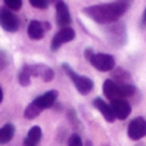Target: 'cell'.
Here are the masks:
<instances>
[{"label":"cell","mask_w":146,"mask_h":146,"mask_svg":"<svg viewBox=\"0 0 146 146\" xmlns=\"http://www.w3.org/2000/svg\"><path fill=\"white\" fill-rule=\"evenodd\" d=\"M56 23L60 28H67L72 23V17L69 13V8L66 1H56Z\"/></svg>","instance_id":"cell-10"},{"label":"cell","mask_w":146,"mask_h":146,"mask_svg":"<svg viewBox=\"0 0 146 146\" xmlns=\"http://www.w3.org/2000/svg\"><path fill=\"white\" fill-rule=\"evenodd\" d=\"M0 26L7 32L14 33L19 28V18L8 8H0Z\"/></svg>","instance_id":"cell-6"},{"label":"cell","mask_w":146,"mask_h":146,"mask_svg":"<svg viewBox=\"0 0 146 146\" xmlns=\"http://www.w3.org/2000/svg\"><path fill=\"white\" fill-rule=\"evenodd\" d=\"M92 105L95 106L99 111H100V114L106 119V122L113 123V122L115 121V117H114V113H113V110H111L110 104L105 103V101H104V99L95 98V99H94V101H92Z\"/></svg>","instance_id":"cell-13"},{"label":"cell","mask_w":146,"mask_h":146,"mask_svg":"<svg viewBox=\"0 0 146 146\" xmlns=\"http://www.w3.org/2000/svg\"><path fill=\"white\" fill-rule=\"evenodd\" d=\"M45 27L41 22L36 19H32L30 23H28V27H27V33H28V37L31 40H41L45 35Z\"/></svg>","instance_id":"cell-14"},{"label":"cell","mask_w":146,"mask_h":146,"mask_svg":"<svg viewBox=\"0 0 146 146\" xmlns=\"http://www.w3.org/2000/svg\"><path fill=\"white\" fill-rule=\"evenodd\" d=\"M31 76L36 78H40L44 82H50L54 78V71L46 64H31L30 66Z\"/></svg>","instance_id":"cell-11"},{"label":"cell","mask_w":146,"mask_h":146,"mask_svg":"<svg viewBox=\"0 0 146 146\" xmlns=\"http://www.w3.org/2000/svg\"><path fill=\"white\" fill-rule=\"evenodd\" d=\"M137 88L133 85H118L113 80H105L103 83V92L108 100H118V99L131 98L136 94Z\"/></svg>","instance_id":"cell-2"},{"label":"cell","mask_w":146,"mask_h":146,"mask_svg":"<svg viewBox=\"0 0 146 146\" xmlns=\"http://www.w3.org/2000/svg\"><path fill=\"white\" fill-rule=\"evenodd\" d=\"M41 111H42V110H41V109L32 101V103H30L27 106H26V109H25V118L31 119V121H32V119L37 118V117L40 115Z\"/></svg>","instance_id":"cell-19"},{"label":"cell","mask_w":146,"mask_h":146,"mask_svg":"<svg viewBox=\"0 0 146 146\" xmlns=\"http://www.w3.org/2000/svg\"><path fill=\"white\" fill-rule=\"evenodd\" d=\"M113 78V81L118 85H128V81H131V74L123 68H114Z\"/></svg>","instance_id":"cell-18"},{"label":"cell","mask_w":146,"mask_h":146,"mask_svg":"<svg viewBox=\"0 0 146 146\" xmlns=\"http://www.w3.org/2000/svg\"><path fill=\"white\" fill-rule=\"evenodd\" d=\"M68 146H83L82 139L78 133H73L68 139Z\"/></svg>","instance_id":"cell-22"},{"label":"cell","mask_w":146,"mask_h":146,"mask_svg":"<svg viewBox=\"0 0 146 146\" xmlns=\"http://www.w3.org/2000/svg\"><path fill=\"white\" fill-rule=\"evenodd\" d=\"M31 71H30V64H23L21 67L19 72H18V83L23 87H27L31 83Z\"/></svg>","instance_id":"cell-17"},{"label":"cell","mask_w":146,"mask_h":146,"mask_svg":"<svg viewBox=\"0 0 146 146\" xmlns=\"http://www.w3.org/2000/svg\"><path fill=\"white\" fill-rule=\"evenodd\" d=\"M15 127L12 123H7L0 127V145H5L14 137Z\"/></svg>","instance_id":"cell-16"},{"label":"cell","mask_w":146,"mask_h":146,"mask_svg":"<svg viewBox=\"0 0 146 146\" xmlns=\"http://www.w3.org/2000/svg\"><path fill=\"white\" fill-rule=\"evenodd\" d=\"M3 99H4V91H3L1 86H0V104L3 103Z\"/></svg>","instance_id":"cell-26"},{"label":"cell","mask_w":146,"mask_h":146,"mask_svg":"<svg viewBox=\"0 0 146 146\" xmlns=\"http://www.w3.org/2000/svg\"><path fill=\"white\" fill-rule=\"evenodd\" d=\"M67 117H68V121L71 122L73 129H74L76 132H78V129L82 128V124H81V122H80V119H78L77 114H76L74 109H69L68 113H67Z\"/></svg>","instance_id":"cell-20"},{"label":"cell","mask_w":146,"mask_h":146,"mask_svg":"<svg viewBox=\"0 0 146 146\" xmlns=\"http://www.w3.org/2000/svg\"><path fill=\"white\" fill-rule=\"evenodd\" d=\"M56 99H58V91L56 90H49L45 94L37 96V98L33 100V103L41 109V110H45V109H50L54 106V104L56 103Z\"/></svg>","instance_id":"cell-12"},{"label":"cell","mask_w":146,"mask_h":146,"mask_svg":"<svg viewBox=\"0 0 146 146\" xmlns=\"http://www.w3.org/2000/svg\"><path fill=\"white\" fill-rule=\"evenodd\" d=\"M127 133L128 137L133 141L141 140L142 137L146 136V119L142 117H137V118L132 119L128 124L127 128Z\"/></svg>","instance_id":"cell-8"},{"label":"cell","mask_w":146,"mask_h":146,"mask_svg":"<svg viewBox=\"0 0 146 146\" xmlns=\"http://www.w3.org/2000/svg\"><path fill=\"white\" fill-rule=\"evenodd\" d=\"M62 68L66 72V74L71 78V81L74 83L77 91L81 95H88V94L92 91L94 88V81L90 77H86V76H81L78 73L74 72V69L72 68L69 64L63 63L62 64Z\"/></svg>","instance_id":"cell-4"},{"label":"cell","mask_w":146,"mask_h":146,"mask_svg":"<svg viewBox=\"0 0 146 146\" xmlns=\"http://www.w3.org/2000/svg\"><path fill=\"white\" fill-rule=\"evenodd\" d=\"M85 56L91 66L100 72H110L115 68V59L110 54L94 53L92 49H86Z\"/></svg>","instance_id":"cell-3"},{"label":"cell","mask_w":146,"mask_h":146,"mask_svg":"<svg viewBox=\"0 0 146 146\" xmlns=\"http://www.w3.org/2000/svg\"><path fill=\"white\" fill-rule=\"evenodd\" d=\"M9 60H10L9 55H8L4 50H0V71H3V69L9 64Z\"/></svg>","instance_id":"cell-24"},{"label":"cell","mask_w":146,"mask_h":146,"mask_svg":"<svg viewBox=\"0 0 146 146\" xmlns=\"http://www.w3.org/2000/svg\"><path fill=\"white\" fill-rule=\"evenodd\" d=\"M85 146H92V144H91L90 141H87V142H86V145H85Z\"/></svg>","instance_id":"cell-27"},{"label":"cell","mask_w":146,"mask_h":146,"mask_svg":"<svg viewBox=\"0 0 146 146\" xmlns=\"http://www.w3.org/2000/svg\"><path fill=\"white\" fill-rule=\"evenodd\" d=\"M141 26L142 27H146V8H145L144 13H142V15H141Z\"/></svg>","instance_id":"cell-25"},{"label":"cell","mask_w":146,"mask_h":146,"mask_svg":"<svg viewBox=\"0 0 146 146\" xmlns=\"http://www.w3.org/2000/svg\"><path fill=\"white\" fill-rule=\"evenodd\" d=\"M129 1H115L106 4L91 5L82 9V13L99 25H113L128 10Z\"/></svg>","instance_id":"cell-1"},{"label":"cell","mask_w":146,"mask_h":146,"mask_svg":"<svg viewBox=\"0 0 146 146\" xmlns=\"http://www.w3.org/2000/svg\"><path fill=\"white\" fill-rule=\"evenodd\" d=\"M110 106H111V110H113L115 119H121V121L127 119L132 111L131 105H129V103L126 99H118V100L110 101Z\"/></svg>","instance_id":"cell-9"},{"label":"cell","mask_w":146,"mask_h":146,"mask_svg":"<svg viewBox=\"0 0 146 146\" xmlns=\"http://www.w3.org/2000/svg\"><path fill=\"white\" fill-rule=\"evenodd\" d=\"M22 4H23V3L21 1V0H5V1H4L5 8H8L9 10H12L13 13L18 12V10L22 8Z\"/></svg>","instance_id":"cell-21"},{"label":"cell","mask_w":146,"mask_h":146,"mask_svg":"<svg viewBox=\"0 0 146 146\" xmlns=\"http://www.w3.org/2000/svg\"><path fill=\"white\" fill-rule=\"evenodd\" d=\"M106 35L110 41L111 45L114 46H122L127 41V32H126V25L121 22L113 23L110 27L106 28Z\"/></svg>","instance_id":"cell-5"},{"label":"cell","mask_w":146,"mask_h":146,"mask_svg":"<svg viewBox=\"0 0 146 146\" xmlns=\"http://www.w3.org/2000/svg\"><path fill=\"white\" fill-rule=\"evenodd\" d=\"M74 37H76V31L73 30V28H71V27L60 28V30L54 35L53 40H51V42H50V49L53 51H56L60 46H63L64 44L73 41Z\"/></svg>","instance_id":"cell-7"},{"label":"cell","mask_w":146,"mask_h":146,"mask_svg":"<svg viewBox=\"0 0 146 146\" xmlns=\"http://www.w3.org/2000/svg\"><path fill=\"white\" fill-rule=\"evenodd\" d=\"M30 4L32 5V7L37 8V9H48L50 3L46 1V0H31Z\"/></svg>","instance_id":"cell-23"},{"label":"cell","mask_w":146,"mask_h":146,"mask_svg":"<svg viewBox=\"0 0 146 146\" xmlns=\"http://www.w3.org/2000/svg\"><path fill=\"white\" fill-rule=\"evenodd\" d=\"M42 137V131L40 126H32L28 129V133L25 139V146H37Z\"/></svg>","instance_id":"cell-15"}]
</instances>
